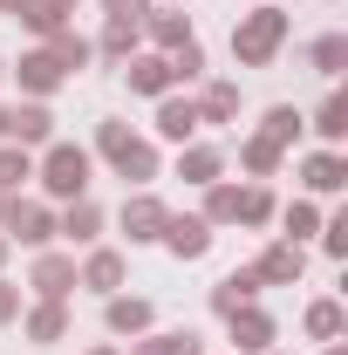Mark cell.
Instances as JSON below:
<instances>
[{"label": "cell", "mask_w": 348, "mask_h": 355, "mask_svg": "<svg viewBox=\"0 0 348 355\" xmlns=\"http://www.w3.org/2000/svg\"><path fill=\"white\" fill-rule=\"evenodd\" d=\"M280 48H287V14H280L273 0H260L253 14L232 21V62H239V69H266Z\"/></svg>", "instance_id": "1"}, {"label": "cell", "mask_w": 348, "mask_h": 355, "mask_svg": "<svg viewBox=\"0 0 348 355\" xmlns=\"http://www.w3.org/2000/svg\"><path fill=\"white\" fill-rule=\"evenodd\" d=\"M96 150L116 164L123 184H150V178H157V150H150L143 137H130V123H96Z\"/></svg>", "instance_id": "2"}, {"label": "cell", "mask_w": 348, "mask_h": 355, "mask_svg": "<svg viewBox=\"0 0 348 355\" xmlns=\"http://www.w3.org/2000/svg\"><path fill=\"white\" fill-rule=\"evenodd\" d=\"M89 150L82 144H48V157H42V191L48 198H62V205H76V198H89Z\"/></svg>", "instance_id": "3"}, {"label": "cell", "mask_w": 348, "mask_h": 355, "mask_svg": "<svg viewBox=\"0 0 348 355\" xmlns=\"http://www.w3.org/2000/svg\"><path fill=\"white\" fill-rule=\"evenodd\" d=\"M0 232H7V246H48L55 239V212L35 205V198H14L7 219H0Z\"/></svg>", "instance_id": "4"}, {"label": "cell", "mask_w": 348, "mask_h": 355, "mask_svg": "<svg viewBox=\"0 0 348 355\" xmlns=\"http://www.w3.org/2000/svg\"><path fill=\"white\" fill-rule=\"evenodd\" d=\"M164 219H171V212H164V198H150V191H130V198H123V212H116V225H123V239H130V246L157 239Z\"/></svg>", "instance_id": "5"}, {"label": "cell", "mask_w": 348, "mask_h": 355, "mask_svg": "<svg viewBox=\"0 0 348 355\" xmlns=\"http://www.w3.org/2000/svg\"><path fill=\"white\" fill-rule=\"evenodd\" d=\"M225 335H232V349H239V355H266V349H273V314L246 301V308L225 314Z\"/></svg>", "instance_id": "6"}, {"label": "cell", "mask_w": 348, "mask_h": 355, "mask_svg": "<svg viewBox=\"0 0 348 355\" xmlns=\"http://www.w3.org/2000/svg\"><path fill=\"white\" fill-rule=\"evenodd\" d=\"M14 83L28 89V96H35V103H48V96H55V89L69 83V69H62V62H55V55H48V48H35V55H21V62H14Z\"/></svg>", "instance_id": "7"}, {"label": "cell", "mask_w": 348, "mask_h": 355, "mask_svg": "<svg viewBox=\"0 0 348 355\" xmlns=\"http://www.w3.org/2000/svg\"><path fill=\"white\" fill-rule=\"evenodd\" d=\"M301 273H307V253L294 246V239H280V246H266L260 260H253V280H260V287H294Z\"/></svg>", "instance_id": "8"}, {"label": "cell", "mask_w": 348, "mask_h": 355, "mask_svg": "<svg viewBox=\"0 0 348 355\" xmlns=\"http://www.w3.org/2000/svg\"><path fill=\"white\" fill-rule=\"evenodd\" d=\"M157 239L171 246L177 260H205V253H212V225H205V219H191V212H171Z\"/></svg>", "instance_id": "9"}, {"label": "cell", "mask_w": 348, "mask_h": 355, "mask_svg": "<svg viewBox=\"0 0 348 355\" xmlns=\"http://www.w3.org/2000/svg\"><path fill=\"white\" fill-rule=\"evenodd\" d=\"M7 144H21V150L55 144V116H48V103H14V110H7Z\"/></svg>", "instance_id": "10"}, {"label": "cell", "mask_w": 348, "mask_h": 355, "mask_svg": "<svg viewBox=\"0 0 348 355\" xmlns=\"http://www.w3.org/2000/svg\"><path fill=\"white\" fill-rule=\"evenodd\" d=\"M0 7H14V21H28L35 35H62L76 14V0H0Z\"/></svg>", "instance_id": "11"}, {"label": "cell", "mask_w": 348, "mask_h": 355, "mask_svg": "<svg viewBox=\"0 0 348 355\" xmlns=\"http://www.w3.org/2000/svg\"><path fill=\"white\" fill-rule=\"evenodd\" d=\"M76 287H89V294H103V301H110V294L123 287V253H110V246H96V253L82 260V273H76Z\"/></svg>", "instance_id": "12"}, {"label": "cell", "mask_w": 348, "mask_h": 355, "mask_svg": "<svg viewBox=\"0 0 348 355\" xmlns=\"http://www.w3.org/2000/svg\"><path fill=\"white\" fill-rule=\"evenodd\" d=\"M28 287H35L42 301H69V287H76V260H69V253H42Z\"/></svg>", "instance_id": "13"}, {"label": "cell", "mask_w": 348, "mask_h": 355, "mask_svg": "<svg viewBox=\"0 0 348 355\" xmlns=\"http://www.w3.org/2000/svg\"><path fill=\"white\" fill-rule=\"evenodd\" d=\"M123 83H130L137 96H171V62H164V55H130V62H123Z\"/></svg>", "instance_id": "14"}, {"label": "cell", "mask_w": 348, "mask_h": 355, "mask_svg": "<svg viewBox=\"0 0 348 355\" xmlns=\"http://www.w3.org/2000/svg\"><path fill=\"white\" fill-rule=\"evenodd\" d=\"M301 184H307V191H342V184H348V157H342V150H314V157H301Z\"/></svg>", "instance_id": "15"}, {"label": "cell", "mask_w": 348, "mask_h": 355, "mask_svg": "<svg viewBox=\"0 0 348 355\" xmlns=\"http://www.w3.org/2000/svg\"><path fill=\"white\" fill-rule=\"evenodd\" d=\"M157 130L171 137V144H191V137H198V103H191V96H164V103H157Z\"/></svg>", "instance_id": "16"}, {"label": "cell", "mask_w": 348, "mask_h": 355, "mask_svg": "<svg viewBox=\"0 0 348 355\" xmlns=\"http://www.w3.org/2000/svg\"><path fill=\"white\" fill-rule=\"evenodd\" d=\"M218 171H225L218 144H184V150H177V178H184V184H218Z\"/></svg>", "instance_id": "17"}, {"label": "cell", "mask_w": 348, "mask_h": 355, "mask_svg": "<svg viewBox=\"0 0 348 355\" xmlns=\"http://www.w3.org/2000/svg\"><path fill=\"white\" fill-rule=\"evenodd\" d=\"M21 328H28V342H42V349H48V342H62V335H69V301H35Z\"/></svg>", "instance_id": "18"}, {"label": "cell", "mask_w": 348, "mask_h": 355, "mask_svg": "<svg viewBox=\"0 0 348 355\" xmlns=\"http://www.w3.org/2000/svg\"><path fill=\"white\" fill-rule=\"evenodd\" d=\"M232 225H273V191H266L260 178L232 191Z\"/></svg>", "instance_id": "19"}, {"label": "cell", "mask_w": 348, "mask_h": 355, "mask_svg": "<svg viewBox=\"0 0 348 355\" xmlns=\"http://www.w3.org/2000/svg\"><path fill=\"white\" fill-rule=\"evenodd\" d=\"M103 321H110V335H143V328H150V301H137V294H110Z\"/></svg>", "instance_id": "20"}, {"label": "cell", "mask_w": 348, "mask_h": 355, "mask_svg": "<svg viewBox=\"0 0 348 355\" xmlns=\"http://www.w3.org/2000/svg\"><path fill=\"white\" fill-rule=\"evenodd\" d=\"M55 232H62V239H76V246H89V239L103 232V205H96V198H76V205L55 219Z\"/></svg>", "instance_id": "21"}, {"label": "cell", "mask_w": 348, "mask_h": 355, "mask_svg": "<svg viewBox=\"0 0 348 355\" xmlns=\"http://www.w3.org/2000/svg\"><path fill=\"white\" fill-rule=\"evenodd\" d=\"M130 355H205V335L198 328H164V335H143Z\"/></svg>", "instance_id": "22"}, {"label": "cell", "mask_w": 348, "mask_h": 355, "mask_svg": "<svg viewBox=\"0 0 348 355\" xmlns=\"http://www.w3.org/2000/svg\"><path fill=\"white\" fill-rule=\"evenodd\" d=\"M280 157H287V144H273L266 130H253L246 144H239V164H246L253 178H273V171H280Z\"/></svg>", "instance_id": "23"}, {"label": "cell", "mask_w": 348, "mask_h": 355, "mask_svg": "<svg viewBox=\"0 0 348 355\" xmlns=\"http://www.w3.org/2000/svg\"><path fill=\"white\" fill-rule=\"evenodd\" d=\"M253 294H260V280H253V266H239V273H225V280L212 287V314H232V308H246Z\"/></svg>", "instance_id": "24"}, {"label": "cell", "mask_w": 348, "mask_h": 355, "mask_svg": "<svg viewBox=\"0 0 348 355\" xmlns=\"http://www.w3.org/2000/svg\"><path fill=\"white\" fill-rule=\"evenodd\" d=\"M143 28H150V42L164 48V55H171V48H184V42H198V35H191V21H184L177 7H164V14H143Z\"/></svg>", "instance_id": "25"}, {"label": "cell", "mask_w": 348, "mask_h": 355, "mask_svg": "<svg viewBox=\"0 0 348 355\" xmlns=\"http://www.w3.org/2000/svg\"><path fill=\"white\" fill-rule=\"evenodd\" d=\"M239 116V83H212L198 96V123H232Z\"/></svg>", "instance_id": "26"}, {"label": "cell", "mask_w": 348, "mask_h": 355, "mask_svg": "<svg viewBox=\"0 0 348 355\" xmlns=\"http://www.w3.org/2000/svg\"><path fill=\"white\" fill-rule=\"evenodd\" d=\"M307 62H314V69L335 83V76L348 69V35H314V42H307Z\"/></svg>", "instance_id": "27"}, {"label": "cell", "mask_w": 348, "mask_h": 355, "mask_svg": "<svg viewBox=\"0 0 348 355\" xmlns=\"http://www.w3.org/2000/svg\"><path fill=\"white\" fill-rule=\"evenodd\" d=\"M137 35H143V21H103V55H110V62H130L137 55Z\"/></svg>", "instance_id": "28"}, {"label": "cell", "mask_w": 348, "mask_h": 355, "mask_svg": "<svg viewBox=\"0 0 348 355\" xmlns=\"http://www.w3.org/2000/svg\"><path fill=\"white\" fill-rule=\"evenodd\" d=\"M342 328H348L342 301H314V308H307V335H314V342H342Z\"/></svg>", "instance_id": "29"}, {"label": "cell", "mask_w": 348, "mask_h": 355, "mask_svg": "<svg viewBox=\"0 0 348 355\" xmlns=\"http://www.w3.org/2000/svg\"><path fill=\"white\" fill-rule=\"evenodd\" d=\"M48 55H55V62H62V69L76 76V69H82L89 55H96V42H82L76 28H62V35H48Z\"/></svg>", "instance_id": "30"}, {"label": "cell", "mask_w": 348, "mask_h": 355, "mask_svg": "<svg viewBox=\"0 0 348 355\" xmlns=\"http://www.w3.org/2000/svg\"><path fill=\"white\" fill-rule=\"evenodd\" d=\"M314 130L328 137V144H342V137H348V96H342V89H328V103L314 110Z\"/></svg>", "instance_id": "31"}, {"label": "cell", "mask_w": 348, "mask_h": 355, "mask_svg": "<svg viewBox=\"0 0 348 355\" xmlns=\"http://www.w3.org/2000/svg\"><path fill=\"white\" fill-rule=\"evenodd\" d=\"M28 178H35V157L21 144H0V191H21Z\"/></svg>", "instance_id": "32"}, {"label": "cell", "mask_w": 348, "mask_h": 355, "mask_svg": "<svg viewBox=\"0 0 348 355\" xmlns=\"http://www.w3.org/2000/svg\"><path fill=\"white\" fill-rule=\"evenodd\" d=\"M266 137H273V144H294V137H301V110H294V103H273V110H266V123H260Z\"/></svg>", "instance_id": "33"}, {"label": "cell", "mask_w": 348, "mask_h": 355, "mask_svg": "<svg viewBox=\"0 0 348 355\" xmlns=\"http://www.w3.org/2000/svg\"><path fill=\"white\" fill-rule=\"evenodd\" d=\"M164 62H171V83H198V76H205V48H198V42H184V48H171V55H164Z\"/></svg>", "instance_id": "34"}, {"label": "cell", "mask_w": 348, "mask_h": 355, "mask_svg": "<svg viewBox=\"0 0 348 355\" xmlns=\"http://www.w3.org/2000/svg\"><path fill=\"white\" fill-rule=\"evenodd\" d=\"M280 225H287V239H294V246H301L307 232H321V212H314V205H307V198H294V205H287V212H280Z\"/></svg>", "instance_id": "35"}, {"label": "cell", "mask_w": 348, "mask_h": 355, "mask_svg": "<svg viewBox=\"0 0 348 355\" xmlns=\"http://www.w3.org/2000/svg\"><path fill=\"white\" fill-rule=\"evenodd\" d=\"M232 191L239 184H212L205 191V225H232Z\"/></svg>", "instance_id": "36"}, {"label": "cell", "mask_w": 348, "mask_h": 355, "mask_svg": "<svg viewBox=\"0 0 348 355\" xmlns=\"http://www.w3.org/2000/svg\"><path fill=\"white\" fill-rule=\"evenodd\" d=\"M321 246H328V260H348V212L321 219Z\"/></svg>", "instance_id": "37"}, {"label": "cell", "mask_w": 348, "mask_h": 355, "mask_svg": "<svg viewBox=\"0 0 348 355\" xmlns=\"http://www.w3.org/2000/svg\"><path fill=\"white\" fill-rule=\"evenodd\" d=\"M110 7V21H143L150 14V0H103Z\"/></svg>", "instance_id": "38"}, {"label": "cell", "mask_w": 348, "mask_h": 355, "mask_svg": "<svg viewBox=\"0 0 348 355\" xmlns=\"http://www.w3.org/2000/svg\"><path fill=\"white\" fill-rule=\"evenodd\" d=\"M7 321H21V287L0 280V328H7Z\"/></svg>", "instance_id": "39"}, {"label": "cell", "mask_w": 348, "mask_h": 355, "mask_svg": "<svg viewBox=\"0 0 348 355\" xmlns=\"http://www.w3.org/2000/svg\"><path fill=\"white\" fill-rule=\"evenodd\" d=\"M7 205H14V191H0V219H7Z\"/></svg>", "instance_id": "40"}, {"label": "cell", "mask_w": 348, "mask_h": 355, "mask_svg": "<svg viewBox=\"0 0 348 355\" xmlns=\"http://www.w3.org/2000/svg\"><path fill=\"white\" fill-rule=\"evenodd\" d=\"M0 144H7V110H0Z\"/></svg>", "instance_id": "41"}, {"label": "cell", "mask_w": 348, "mask_h": 355, "mask_svg": "<svg viewBox=\"0 0 348 355\" xmlns=\"http://www.w3.org/2000/svg\"><path fill=\"white\" fill-rule=\"evenodd\" d=\"M328 355H348V349H342V342H328Z\"/></svg>", "instance_id": "42"}, {"label": "cell", "mask_w": 348, "mask_h": 355, "mask_svg": "<svg viewBox=\"0 0 348 355\" xmlns=\"http://www.w3.org/2000/svg\"><path fill=\"white\" fill-rule=\"evenodd\" d=\"M0 260H7V232H0Z\"/></svg>", "instance_id": "43"}, {"label": "cell", "mask_w": 348, "mask_h": 355, "mask_svg": "<svg viewBox=\"0 0 348 355\" xmlns=\"http://www.w3.org/2000/svg\"><path fill=\"white\" fill-rule=\"evenodd\" d=\"M89 355H116V349H89Z\"/></svg>", "instance_id": "44"}, {"label": "cell", "mask_w": 348, "mask_h": 355, "mask_svg": "<svg viewBox=\"0 0 348 355\" xmlns=\"http://www.w3.org/2000/svg\"><path fill=\"white\" fill-rule=\"evenodd\" d=\"M0 83H7V62H0Z\"/></svg>", "instance_id": "45"}, {"label": "cell", "mask_w": 348, "mask_h": 355, "mask_svg": "<svg viewBox=\"0 0 348 355\" xmlns=\"http://www.w3.org/2000/svg\"><path fill=\"white\" fill-rule=\"evenodd\" d=\"M266 355H287V349H266Z\"/></svg>", "instance_id": "46"}]
</instances>
